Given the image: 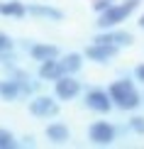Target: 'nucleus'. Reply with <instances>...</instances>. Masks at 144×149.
<instances>
[{"mask_svg": "<svg viewBox=\"0 0 144 149\" xmlns=\"http://www.w3.org/2000/svg\"><path fill=\"white\" fill-rule=\"evenodd\" d=\"M44 134H47V139L51 142V144H64V142L71 139V130H68L64 122H51V125H47Z\"/></svg>", "mask_w": 144, "mask_h": 149, "instance_id": "obj_12", "label": "nucleus"}, {"mask_svg": "<svg viewBox=\"0 0 144 149\" xmlns=\"http://www.w3.org/2000/svg\"><path fill=\"white\" fill-rule=\"evenodd\" d=\"M37 76H39L42 81H59L61 76H64V69H61V61L59 56L56 59H47V61H39V71H37Z\"/></svg>", "mask_w": 144, "mask_h": 149, "instance_id": "obj_10", "label": "nucleus"}, {"mask_svg": "<svg viewBox=\"0 0 144 149\" xmlns=\"http://www.w3.org/2000/svg\"><path fill=\"white\" fill-rule=\"evenodd\" d=\"M15 147H20V142L15 139V134L10 130L0 127V149H15Z\"/></svg>", "mask_w": 144, "mask_h": 149, "instance_id": "obj_16", "label": "nucleus"}, {"mask_svg": "<svg viewBox=\"0 0 144 149\" xmlns=\"http://www.w3.org/2000/svg\"><path fill=\"white\" fill-rule=\"evenodd\" d=\"M93 42H103V44H110L115 49H125L129 47L134 42V37L129 32H125V29H117V27H110V29H103L100 34H95V39Z\"/></svg>", "mask_w": 144, "mask_h": 149, "instance_id": "obj_6", "label": "nucleus"}, {"mask_svg": "<svg viewBox=\"0 0 144 149\" xmlns=\"http://www.w3.org/2000/svg\"><path fill=\"white\" fill-rule=\"evenodd\" d=\"M86 108L93 110V113H100V115H105V113H110L112 110V98H110V93L108 91H100V88H93L86 93Z\"/></svg>", "mask_w": 144, "mask_h": 149, "instance_id": "obj_7", "label": "nucleus"}, {"mask_svg": "<svg viewBox=\"0 0 144 149\" xmlns=\"http://www.w3.org/2000/svg\"><path fill=\"white\" fill-rule=\"evenodd\" d=\"M27 15L37 17V20H49V22H61L64 20V12L59 8H51V5H44V3L27 5Z\"/></svg>", "mask_w": 144, "mask_h": 149, "instance_id": "obj_9", "label": "nucleus"}, {"mask_svg": "<svg viewBox=\"0 0 144 149\" xmlns=\"http://www.w3.org/2000/svg\"><path fill=\"white\" fill-rule=\"evenodd\" d=\"M137 5H139V0H125V3H112L108 10H103L98 15V27L100 29H110V27H117V24H122L127 20L129 15L137 10Z\"/></svg>", "mask_w": 144, "mask_h": 149, "instance_id": "obj_2", "label": "nucleus"}, {"mask_svg": "<svg viewBox=\"0 0 144 149\" xmlns=\"http://www.w3.org/2000/svg\"><path fill=\"white\" fill-rule=\"evenodd\" d=\"M12 49H15V42H12V37H10V34H5V32H0V54L12 52Z\"/></svg>", "mask_w": 144, "mask_h": 149, "instance_id": "obj_18", "label": "nucleus"}, {"mask_svg": "<svg viewBox=\"0 0 144 149\" xmlns=\"http://www.w3.org/2000/svg\"><path fill=\"white\" fill-rule=\"evenodd\" d=\"M108 93H110V98H112V105L120 108V110H134V108H139V105H142V95H139L137 86L129 78L112 81Z\"/></svg>", "mask_w": 144, "mask_h": 149, "instance_id": "obj_1", "label": "nucleus"}, {"mask_svg": "<svg viewBox=\"0 0 144 149\" xmlns=\"http://www.w3.org/2000/svg\"><path fill=\"white\" fill-rule=\"evenodd\" d=\"M81 93V81L71 73H64L59 81H54V95L59 100H73Z\"/></svg>", "mask_w": 144, "mask_h": 149, "instance_id": "obj_5", "label": "nucleus"}, {"mask_svg": "<svg viewBox=\"0 0 144 149\" xmlns=\"http://www.w3.org/2000/svg\"><path fill=\"white\" fill-rule=\"evenodd\" d=\"M20 95H24V93H22L20 83H17L12 76H10V78H5V81H0V98H3V100L12 103V100H17Z\"/></svg>", "mask_w": 144, "mask_h": 149, "instance_id": "obj_14", "label": "nucleus"}, {"mask_svg": "<svg viewBox=\"0 0 144 149\" xmlns=\"http://www.w3.org/2000/svg\"><path fill=\"white\" fill-rule=\"evenodd\" d=\"M59 61H61L64 73H71V76H76V73L83 69V54H78V52H68V54H64Z\"/></svg>", "mask_w": 144, "mask_h": 149, "instance_id": "obj_13", "label": "nucleus"}, {"mask_svg": "<svg viewBox=\"0 0 144 149\" xmlns=\"http://www.w3.org/2000/svg\"><path fill=\"white\" fill-rule=\"evenodd\" d=\"M27 52H29V56H32L34 61H47V59H56L59 56V47L56 44H42V42L29 44Z\"/></svg>", "mask_w": 144, "mask_h": 149, "instance_id": "obj_11", "label": "nucleus"}, {"mask_svg": "<svg viewBox=\"0 0 144 149\" xmlns=\"http://www.w3.org/2000/svg\"><path fill=\"white\" fill-rule=\"evenodd\" d=\"M127 127L132 130L134 134H144V117H142V115L129 117V120H127Z\"/></svg>", "mask_w": 144, "mask_h": 149, "instance_id": "obj_17", "label": "nucleus"}, {"mask_svg": "<svg viewBox=\"0 0 144 149\" xmlns=\"http://www.w3.org/2000/svg\"><path fill=\"white\" fill-rule=\"evenodd\" d=\"M117 52L120 49L110 47V44H103V42H93V44L86 47V54L83 56L88 61H95V64H108V61H112L117 56Z\"/></svg>", "mask_w": 144, "mask_h": 149, "instance_id": "obj_8", "label": "nucleus"}, {"mask_svg": "<svg viewBox=\"0 0 144 149\" xmlns=\"http://www.w3.org/2000/svg\"><path fill=\"white\" fill-rule=\"evenodd\" d=\"M139 27H142V29H144V15H142V17H139Z\"/></svg>", "mask_w": 144, "mask_h": 149, "instance_id": "obj_20", "label": "nucleus"}, {"mask_svg": "<svg viewBox=\"0 0 144 149\" xmlns=\"http://www.w3.org/2000/svg\"><path fill=\"white\" fill-rule=\"evenodd\" d=\"M88 139L93 142V144L108 147V144H112V142L117 139V130H115V125L108 122V120H95V122L88 127Z\"/></svg>", "mask_w": 144, "mask_h": 149, "instance_id": "obj_3", "label": "nucleus"}, {"mask_svg": "<svg viewBox=\"0 0 144 149\" xmlns=\"http://www.w3.org/2000/svg\"><path fill=\"white\" fill-rule=\"evenodd\" d=\"M27 108L34 117H56L59 115V98L54 100L49 95H32Z\"/></svg>", "mask_w": 144, "mask_h": 149, "instance_id": "obj_4", "label": "nucleus"}, {"mask_svg": "<svg viewBox=\"0 0 144 149\" xmlns=\"http://www.w3.org/2000/svg\"><path fill=\"white\" fill-rule=\"evenodd\" d=\"M0 15H3V17H15V20H20V17L27 15V5L20 3V0H5V3H0Z\"/></svg>", "mask_w": 144, "mask_h": 149, "instance_id": "obj_15", "label": "nucleus"}, {"mask_svg": "<svg viewBox=\"0 0 144 149\" xmlns=\"http://www.w3.org/2000/svg\"><path fill=\"white\" fill-rule=\"evenodd\" d=\"M134 78H137V81H142V83H144V64H139V66L134 69Z\"/></svg>", "mask_w": 144, "mask_h": 149, "instance_id": "obj_19", "label": "nucleus"}]
</instances>
